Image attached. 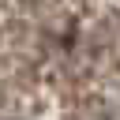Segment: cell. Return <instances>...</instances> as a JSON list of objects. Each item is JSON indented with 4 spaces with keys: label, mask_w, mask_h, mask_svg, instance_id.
Wrapping results in <instances>:
<instances>
[]
</instances>
